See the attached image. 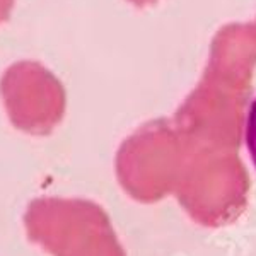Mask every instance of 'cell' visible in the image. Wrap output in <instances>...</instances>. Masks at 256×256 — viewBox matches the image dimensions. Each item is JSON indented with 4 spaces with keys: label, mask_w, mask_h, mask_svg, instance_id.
<instances>
[{
    "label": "cell",
    "mask_w": 256,
    "mask_h": 256,
    "mask_svg": "<svg viewBox=\"0 0 256 256\" xmlns=\"http://www.w3.org/2000/svg\"><path fill=\"white\" fill-rule=\"evenodd\" d=\"M16 0H0V24L7 22L10 18V12L14 9Z\"/></svg>",
    "instance_id": "3"
},
{
    "label": "cell",
    "mask_w": 256,
    "mask_h": 256,
    "mask_svg": "<svg viewBox=\"0 0 256 256\" xmlns=\"http://www.w3.org/2000/svg\"><path fill=\"white\" fill-rule=\"evenodd\" d=\"M0 98L12 125L28 134H46L62 116L64 89L36 60L14 62L0 77Z\"/></svg>",
    "instance_id": "1"
},
{
    "label": "cell",
    "mask_w": 256,
    "mask_h": 256,
    "mask_svg": "<svg viewBox=\"0 0 256 256\" xmlns=\"http://www.w3.org/2000/svg\"><path fill=\"white\" fill-rule=\"evenodd\" d=\"M246 147L253 166L256 168V99L251 102L246 120Z\"/></svg>",
    "instance_id": "2"
}]
</instances>
